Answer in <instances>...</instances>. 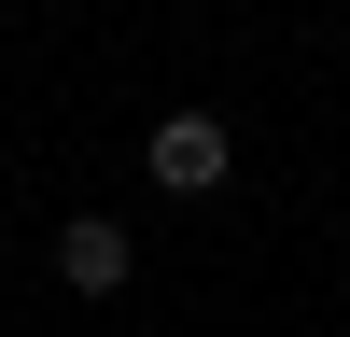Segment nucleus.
Segmentation results:
<instances>
[{
  "label": "nucleus",
  "instance_id": "1",
  "mask_svg": "<svg viewBox=\"0 0 350 337\" xmlns=\"http://www.w3.org/2000/svg\"><path fill=\"white\" fill-rule=\"evenodd\" d=\"M126 281H140V253H126V225H112V211H70V225H56V295L112 309Z\"/></svg>",
  "mask_w": 350,
  "mask_h": 337
},
{
  "label": "nucleus",
  "instance_id": "2",
  "mask_svg": "<svg viewBox=\"0 0 350 337\" xmlns=\"http://www.w3.org/2000/svg\"><path fill=\"white\" fill-rule=\"evenodd\" d=\"M140 168H154V197H224V168H239V140H224L211 112H168V127L140 140Z\"/></svg>",
  "mask_w": 350,
  "mask_h": 337
}]
</instances>
